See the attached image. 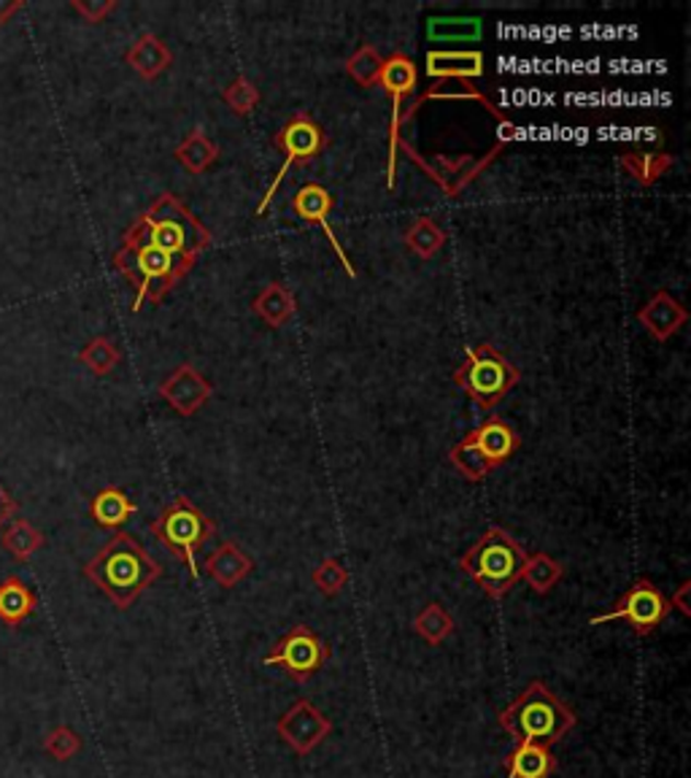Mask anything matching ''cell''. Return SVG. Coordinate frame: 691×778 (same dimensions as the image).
<instances>
[{
	"mask_svg": "<svg viewBox=\"0 0 691 778\" xmlns=\"http://www.w3.org/2000/svg\"><path fill=\"white\" fill-rule=\"evenodd\" d=\"M211 247V230L178 201L160 195L133 222L114 254V268L136 289L133 311L160 304Z\"/></svg>",
	"mask_w": 691,
	"mask_h": 778,
	"instance_id": "cell-1",
	"label": "cell"
},
{
	"mask_svg": "<svg viewBox=\"0 0 691 778\" xmlns=\"http://www.w3.org/2000/svg\"><path fill=\"white\" fill-rule=\"evenodd\" d=\"M90 579L119 611L130 608L162 576V565L130 533H116L84 565Z\"/></svg>",
	"mask_w": 691,
	"mask_h": 778,
	"instance_id": "cell-2",
	"label": "cell"
},
{
	"mask_svg": "<svg viewBox=\"0 0 691 778\" xmlns=\"http://www.w3.org/2000/svg\"><path fill=\"white\" fill-rule=\"evenodd\" d=\"M499 728L516 743H543L554 746L576 728V713L565 706L543 682H530L503 713Z\"/></svg>",
	"mask_w": 691,
	"mask_h": 778,
	"instance_id": "cell-3",
	"label": "cell"
},
{
	"mask_svg": "<svg viewBox=\"0 0 691 778\" xmlns=\"http://www.w3.org/2000/svg\"><path fill=\"white\" fill-rule=\"evenodd\" d=\"M525 557L527 551L503 527H490L460 557V571L473 579L492 600H499L519 584Z\"/></svg>",
	"mask_w": 691,
	"mask_h": 778,
	"instance_id": "cell-4",
	"label": "cell"
},
{
	"mask_svg": "<svg viewBox=\"0 0 691 778\" xmlns=\"http://www.w3.org/2000/svg\"><path fill=\"white\" fill-rule=\"evenodd\" d=\"M521 379V370L510 365L497 350L490 344L468 346L464 363L457 368L454 381L464 389L470 400L481 411H492L505 394L510 392Z\"/></svg>",
	"mask_w": 691,
	"mask_h": 778,
	"instance_id": "cell-5",
	"label": "cell"
},
{
	"mask_svg": "<svg viewBox=\"0 0 691 778\" xmlns=\"http://www.w3.org/2000/svg\"><path fill=\"white\" fill-rule=\"evenodd\" d=\"M149 530L154 533L157 541L165 546L171 554H176L189 568L193 579L200 576L197 554H200V549L214 536L217 527L195 503H189L187 497H176V501L168 503L160 511L157 519L149 522Z\"/></svg>",
	"mask_w": 691,
	"mask_h": 778,
	"instance_id": "cell-6",
	"label": "cell"
},
{
	"mask_svg": "<svg viewBox=\"0 0 691 778\" xmlns=\"http://www.w3.org/2000/svg\"><path fill=\"white\" fill-rule=\"evenodd\" d=\"M273 144H276L278 152L284 155V162H281V168H278V173H276V179H273L268 193H265L263 201H260L254 217H263V214L268 211L273 197H276V193H278V187H281V182L287 179L289 168L313 160V157H319L324 152V149H327L330 141H327V136H324L322 127H319L316 119L308 117V114H295V117L276 133Z\"/></svg>",
	"mask_w": 691,
	"mask_h": 778,
	"instance_id": "cell-7",
	"label": "cell"
},
{
	"mask_svg": "<svg viewBox=\"0 0 691 778\" xmlns=\"http://www.w3.org/2000/svg\"><path fill=\"white\" fill-rule=\"evenodd\" d=\"M505 147H508V144L497 141L495 147H492L484 157H473V155L422 157L414 147H411V144L403 141L400 152H405V157H408L414 165H419L424 171V176H427L429 182L438 184V187L444 190L446 197H460L462 190L468 187L470 182H475V179H479L481 173H484L486 168H490L492 162H495L497 157L505 152Z\"/></svg>",
	"mask_w": 691,
	"mask_h": 778,
	"instance_id": "cell-8",
	"label": "cell"
},
{
	"mask_svg": "<svg viewBox=\"0 0 691 778\" xmlns=\"http://www.w3.org/2000/svg\"><path fill=\"white\" fill-rule=\"evenodd\" d=\"M419 71L416 62L403 52H394L389 60H384V71H381L379 84L392 98V122H389V162H387V190H394L398 184V155L403 147V101L416 90Z\"/></svg>",
	"mask_w": 691,
	"mask_h": 778,
	"instance_id": "cell-9",
	"label": "cell"
},
{
	"mask_svg": "<svg viewBox=\"0 0 691 778\" xmlns=\"http://www.w3.org/2000/svg\"><path fill=\"white\" fill-rule=\"evenodd\" d=\"M330 660V649L311 627L298 625L270 649L265 657V665L281 667L292 682L306 684L322 671L324 662Z\"/></svg>",
	"mask_w": 691,
	"mask_h": 778,
	"instance_id": "cell-10",
	"label": "cell"
},
{
	"mask_svg": "<svg viewBox=\"0 0 691 778\" xmlns=\"http://www.w3.org/2000/svg\"><path fill=\"white\" fill-rule=\"evenodd\" d=\"M670 608L672 606L667 603V597L656 590V584L648 582V579H637V582L621 595V600L615 603L611 611L595 617L591 625H606L624 619L635 636H652L656 627L665 622Z\"/></svg>",
	"mask_w": 691,
	"mask_h": 778,
	"instance_id": "cell-11",
	"label": "cell"
},
{
	"mask_svg": "<svg viewBox=\"0 0 691 778\" xmlns=\"http://www.w3.org/2000/svg\"><path fill=\"white\" fill-rule=\"evenodd\" d=\"M276 733L295 754L306 757L333 733V722L311 700L300 698L281 713V719L276 722Z\"/></svg>",
	"mask_w": 691,
	"mask_h": 778,
	"instance_id": "cell-12",
	"label": "cell"
},
{
	"mask_svg": "<svg viewBox=\"0 0 691 778\" xmlns=\"http://www.w3.org/2000/svg\"><path fill=\"white\" fill-rule=\"evenodd\" d=\"M333 206H335L333 193H330L327 187H322V184H316V182L306 184V187H300L298 193L292 195L295 217H300L308 225H316V228H322L324 238H327V243L333 247V252L338 254V263L344 265V271L348 273V278H357V268L352 265V260H348L346 249L341 247L338 233H335L333 225H330V211H333Z\"/></svg>",
	"mask_w": 691,
	"mask_h": 778,
	"instance_id": "cell-13",
	"label": "cell"
},
{
	"mask_svg": "<svg viewBox=\"0 0 691 778\" xmlns=\"http://www.w3.org/2000/svg\"><path fill=\"white\" fill-rule=\"evenodd\" d=\"M427 101H473V103H479L481 108H486V114H490L492 119H497V125L503 127V138H499V141L508 144L510 138H514L516 133H519V127H516L514 122H510L508 114H505L503 108H497L495 103H492L490 98H486L484 92H481L479 87L473 84V81H438V84L429 87V90L424 92V95L416 98V101L411 103L408 108H405V112H403V125H405V122L414 119V114L419 112V108Z\"/></svg>",
	"mask_w": 691,
	"mask_h": 778,
	"instance_id": "cell-14",
	"label": "cell"
},
{
	"mask_svg": "<svg viewBox=\"0 0 691 778\" xmlns=\"http://www.w3.org/2000/svg\"><path fill=\"white\" fill-rule=\"evenodd\" d=\"M157 392H160V398L165 400V403L171 405L176 414L195 416L197 411L208 403L214 387H211V381L200 374V370L193 368L189 363H184V365H178V368L173 370V374L168 376L160 387H157Z\"/></svg>",
	"mask_w": 691,
	"mask_h": 778,
	"instance_id": "cell-15",
	"label": "cell"
},
{
	"mask_svg": "<svg viewBox=\"0 0 691 778\" xmlns=\"http://www.w3.org/2000/svg\"><path fill=\"white\" fill-rule=\"evenodd\" d=\"M462 444L468 446V449H473L486 468L495 470L497 466H503V462H508L510 457L516 455L521 441H519V433H516L508 422L499 420V416H490L484 425L470 430V433L462 438Z\"/></svg>",
	"mask_w": 691,
	"mask_h": 778,
	"instance_id": "cell-16",
	"label": "cell"
},
{
	"mask_svg": "<svg viewBox=\"0 0 691 778\" xmlns=\"http://www.w3.org/2000/svg\"><path fill=\"white\" fill-rule=\"evenodd\" d=\"M484 55L479 49H429L427 77L435 81H473L484 77Z\"/></svg>",
	"mask_w": 691,
	"mask_h": 778,
	"instance_id": "cell-17",
	"label": "cell"
},
{
	"mask_svg": "<svg viewBox=\"0 0 691 778\" xmlns=\"http://www.w3.org/2000/svg\"><path fill=\"white\" fill-rule=\"evenodd\" d=\"M689 311L672 298L670 293L659 289L641 311H637V322L654 335L656 341H670L678 330L687 324Z\"/></svg>",
	"mask_w": 691,
	"mask_h": 778,
	"instance_id": "cell-18",
	"label": "cell"
},
{
	"mask_svg": "<svg viewBox=\"0 0 691 778\" xmlns=\"http://www.w3.org/2000/svg\"><path fill=\"white\" fill-rule=\"evenodd\" d=\"M203 571H206V576L211 579V582L222 586V590H232V586L241 584L243 579L254 571V562L241 546L224 541L217 551H211V554L206 557Z\"/></svg>",
	"mask_w": 691,
	"mask_h": 778,
	"instance_id": "cell-19",
	"label": "cell"
},
{
	"mask_svg": "<svg viewBox=\"0 0 691 778\" xmlns=\"http://www.w3.org/2000/svg\"><path fill=\"white\" fill-rule=\"evenodd\" d=\"M125 60H127V66L138 73V77L149 79V81L162 77V73L173 66L171 49H168V46L162 44L154 33H143V36L138 38L130 49H127Z\"/></svg>",
	"mask_w": 691,
	"mask_h": 778,
	"instance_id": "cell-20",
	"label": "cell"
},
{
	"mask_svg": "<svg viewBox=\"0 0 691 778\" xmlns=\"http://www.w3.org/2000/svg\"><path fill=\"white\" fill-rule=\"evenodd\" d=\"M508 778H549L556 770V757L543 743H516L505 757Z\"/></svg>",
	"mask_w": 691,
	"mask_h": 778,
	"instance_id": "cell-21",
	"label": "cell"
},
{
	"mask_svg": "<svg viewBox=\"0 0 691 778\" xmlns=\"http://www.w3.org/2000/svg\"><path fill=\"white\" fill-rule=\"evenodd\" d=\"M252 311L263 319L268 328H284L298 311V300H295L292 289L284 287L281 282H270L263 293L254 298Z\"/></svg>",
	"mask_w": 691,
	"mask_h": 778,
	"instance_id": "cell-22",
	"label": "cell"
},
{
	"mask_svg": "<svg viewBox=\"0 0 691 778\" xmlns=\"http://www.w3.org/2000/svg\"><path fill=\"white\" fill-rule=\"evenodd\" d=\"M36 614V595L22 582L20 576H11L0 584V622L5 627H20Z\"/></svg>",
	"mask_w": 691,
	"mask_h": 778,
	"instance_id": "cell-23",
	"label": "cell"
},
{
	"mask_svg": "<svg viewBox=\"0 0 691 778\" xmlns=\"http://www.w3.org/2000/svg\"><path fill=\"white\" fill-rule=\"evenodd\" d=\"M138 506L119 490V487H106V490L97 492L90 503V516L106 530H119L133 514H136Z\"/></svg>",
	"mask_w": 691,
	"mask_h": 778,
	"instance_id": "cell-24",
	"label": "cell"
},
{
	"mask_svg": "<svg viewBox=\"0 0 691 778\" xmlns=\"http://www.w3.org/2000/svg\"><path fill=\"white\" fill-rule=\"evenodd\" d=\"M562 576H565V568H562V562H556L551 554L538 551V554L525 557V565H521V582L530 584V590L538 592V595H549V592L562 582Z\"/></svg>",
	"mask_w": 691,
	"mask_h": 778,
	"instance_id": "cell-25",
	"label": "cell"
},
{
	"mask_svg": "<svg viewBox=\"0 0 691 778\" xmlns=\"http://www.w3.org/2000/svg\"><path fill=\"white\" fill-rule=\"evenodd\" d=\"M0 541H3V549L9 551L11 557H16L20 562H27L36 551L44 549L46 538L44 533H41L38 527H33L27 519H11L9 525H5Z\"/></svg>",
	"mask_w": 691,
	"mask_h": 778,
	"instance_id": "cell-26",
	"label": "cell"
},
{
	"mask_svg": "<svg viewBox=\"0 0 691 778\" xmlns=\"http://www.w3.org/2000/svg\"><path fill=\"white\" fill-rule=\"evenodd\" d=\"M173 157H176L189 173H203L217 162L219 147L203 130H193L182 144H178Z\"/></svg>",
	"mask_w": 691,
	"mask_h": 778,
	"instance_id": "cell-27",
	"label": "cell"
},
{
	"mask_svg": "<svg viewBox=\"0 0 691 778\" xmlns=\"http://www.w3.org/2000/svg\"><path fill=\"white\" fill-rule=\"evenodd\" d=\"M621 168L635 179L641 187H652V184L659 182L667 171L672 168V155H661V152H637V155H624L621 157Z\"/></svg>",
	"mask_w": 691,
	"mask_h": 778,
	"instance_id": "cell-28",
	"label": "cell"
},
{
	"mask_svg": "<svg viewBox=\"0 0 691 778\" xmlns=\"http://www.w3.org/2000/svg\"><path fill=\"white\" fill-rule=\"evenodd\" d=\"M454 619H451V614L440 603H427L414 619L416 636L424 638L429 647H440L454 632Z\"/></svg>",
	"mask_w": 691,
	"mask_h": 778,
	"instance_id": "cell-29",
	"label": "cell"
},
{
	"mask_svg": "<svg viewBox=\"0 0 691 778\" xmlns=\"http://www.w3.org/2000/svg\"><path fill=\"white\" fill-rule=\"evenodd\" d=\"M479 16H429L427 38L429 41H475L481 38Z\"/></svg>",
	"mask_w": 691,
	"mask_h": 778,
	"instance_id": "cell-30",
	"label": "cell"
},
{
	"mask_svg": "<svg viewBox=\"0 0 691 778\" xmlns=\"http://www.w3.org/2000/svg\"><path fill=\"white\" fill-rule=\"evenodd\" d=\"M444 243H446L444 228L429 217L416 219V222L408 228V233H405V247L422 260H433L435 254L444 249Z\"/></svg>",
	"mask_w": 691,
	"mask_h": 778,
	"instance_id": "cell-31",
	"label": "cell"
},
{
	"mask_svg": "<svg viewBox=\"0 0 691 778\" xmlns=\"http://www.w3.org/2000/svg\"><path fill=\"white\" fill-rule=\"evenodd\" d=\"M79 363L90 368L95 376H108L122 363V352L112 339L97 335V339L87 341L84 350L79 352Z\"/></svg>",
	"mask_w": 691,
	"mask_h": 778,
	"instance_id": "cell-32",
	"label": "cell"
},
{
	"mask_svg": "<svg viewBox=\"0 0 691 778\" xmlns=\"http://www.w3.org/2000/svg\"><path fill=\"white\" fill-rule=\"evenodd\" d=\"M381 71H384V57H381L379 49L370 44L359 46V49L346 60V73L357 81L359 87L379 84Z\"/></svg>",
	"mask_w": 691,
	"mask_h": 778,
	"instance_id": "cell-33",
	"label": "cell"
},
{
	"mask_svg": "<svg viewBox=\"0 0 691 778\" xmlns=\"http://www.w3.org/2000/svg\"><path fill=\"white\" fill-rule=\"evenodd\" d=\"M222 98L232 114H238V117H249V114L257 108L260 90L246 77H238L235 81H230V87L222 92Z\"/></svg>",
	"mask_w": 691,
	"mask_h": 778,
	"instance_id": "cell-34",
	"label": "cell"
},
{
	"mask_svg": "<svg viewBox=\"0 0 691 778\" xmlns=\"http://www.w3.org/2000/svg\"><path fill=\"white\" fill-rule=\"evenodd\" d=\"M44 748L51 759H57V763H68V759L79 754L81 739L77 730L68 728V724H60V728H55L49 735H46Z\"/></svg>",
	"mask_w": 691,
	"mask_h": 778,
	"instance_id": "cell-35",
	"label": "cell"
},
{
	"mask_svg": "<svg viewBox=\"0 0 691 778\" xmlns=\"http://www.w3.org/2000/svg\"><path fill=\"white\" fill-rule=\"evenodd\" d=\"M313 584H316V590L322 592L324 597H335L338 592H344L346 590V584H348V571L344 565H341L338 560H324V562H319L316 565V571H313Z\"/></svg>",
	"mask_w": 691,
	"mask_h": 778,
	"instance_id": "cell-36",
	"label": "cell"
},
{
	"mask_svg": "<svg viewBox=\"0 0 691 778\" xmlns=\"http://www.w3.org/2000/svg\"><path fill=\"white\" fill-rule=\"evenodd\" d=\"M116 5H119L116 0H71V9L77 11L81 20L90 22V25H97V22L106 20Z\"/></svg>",
	"mask_w": 691,
	"mask_h": 778,
	"instance_id": "cell-37",
	"label": "cell"
},
{
	"mask_svg": "<svg viewBox=\"0 0 691 778\" xmlns=\"http://www.w3.org/2000/svg\"><path fill=\"white\" fill-rule=\"evenodd\" d=\"M16 511H20V503H16L14 497L3 490V484H0V530H3L11 519H14Z\"/></svg>",
	"mask_w": 691,
	"mask_h": 778,
	"instance_id": "cell-38",
	"label": "cell"
},
{
	"mask_svg": "<svg viewBox=\"0 0 691 778\" xmlns=\"http://www.w3.org/2000/svg\"><path fill=\"white\" fill-rule=\"evenodd\" d=\"M22 9H25V3H22V0H0V27H3L5 22L14 20Z\"/></svg>",
	"mask_w": 691,
	"mask_h": 778,
	"instance_id": "cell-39",
	"label": "cell"
},
{
	"mask_svg": "<svg viewBox=\"0 0 691 778\" xmlns=\"http://www.w3.org/2000/svg\"><path fill=\"white\" fill-rule=\"evenodd\" d=\"M689 590H691V584H683V586H681V590H678V592H676V595H672V597H670V606H678V608H681V611H683V614H687V617H689V614H691V608H689V603H687V595H689Z\"/></svg>",
	"mask_w": 691,
	"mask_h": 778,
	"instance_id": "cell-40",
	"label": "cell"
}]
</instances>
